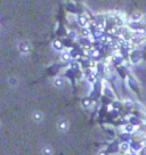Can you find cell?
Listing matches in <instances>:
<instances>
[{
  "label": "cell",
  "instance_id": "1",
  "mask_svg": "<svg viewBox=\"0 0 146 155\" xmlns=\"http://www.w3.org/2000/svg\"><path fill=\"white\" fill-rule=\"evenodd\" d=\"M55 85H56V86H60V85H62V80H60V79H56V80H55Z\"/></svg>",
  "mask_w": 146,
  "mask_h": 155
}]
</instances>
